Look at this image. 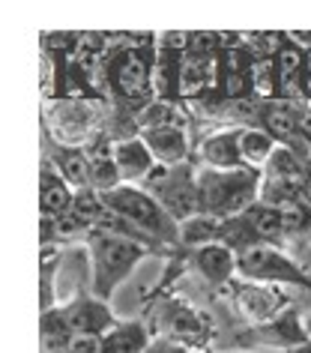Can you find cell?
Instances as JSON below:
<instances>
[{
    "mask_svg": "<svg viewBox=\"0 0 311 353\" xmlns=\"http://www.w3.org/2000/svg\"><path fill=\"white\" fill-rule=\"evenodd\" d=\"M72 213L81 219V222H87V225H99V219L108 213V204L99 201L96 192L84 189V192H78V195L72 198Z\"/></svg>",
    "mask_w": 311,
    "mask_h": 353,
    "instance_id": "obj_22",
    "label": "cell"
},
{
    "mask_svg": "<svg viewBox=\"0 0 311 353\" xmlns=\"http://www.w3.org/2000/svg\"><path fill=\"white\" fill-rule=\"evenodd\" d=\"M117 84L123 96L129 99H141L150 90V75H147V60H141L138 51H126L117 66Z\"/></svg>",
    "mask_w": 311,
    "mask_h": 353,
    "instance_id": "obj_11",
    "label": "cell"
},
{
    "mask_svg": "<svg viewBox=\"0 0 311 353\" xmlns=\"http://www.w3.org/2000/svg\"><path fill=\"white\" fill-rule=\"evenodd\" d=\"M194 263H198V270L210 281H225V279H230V272L237 270L234 252H230L228 245H219V243H210V245H203V249H198Z\"/></svg>",
    "mask_w": 311,
    "mask_h": 353,
    "instance_id": "obj_12",
    "label": "cell"
},
{
    "mask_svg": "<svg viewBox=\"0 0 311 353\" xmlns=\"http://www.w3.org/2000/svg\"><path fill=\"white\" fill-rule=\"evenodd\" d=\"M102 201L108 204L111 213H117L120 219H129V222L141 225L150 234H168V231H174L171 222H168V216H165V210L159 207L156 201L147 195V192H141V189L120 186V189L108 192V195H102Z\"/></svg>",
    "mask_w": 311,
    "mask_h": 353,
    "instance_id": "obj_3",
    "label": "cell"
},
{
    "mask_svg": "<svg viewBox=\"0 0 311 353\" xmlns=\"http://www.w3.org/2000/svg\"><path fill=\"white\" fill-rule=\"evenodd\" d=\"M63 321H66L72 335H96V339H102V335H108L114 330V317L99 299L72 303L63 312Z\"/></svg>",
    "mask_w": 311,
    "mask_h": 353,
    "instance_id": "obj_5",
    "label": "cell"
},
{
    "mask_svg": "<svg viewBox=\"0 0 311 353\" xmlns=\"http://www.w3.org/2000/svg\"><path fill=\"white\" fill-rule=\"evenodd\" d=\"M111 156H114V165H117L120 176L129 183H138L156 171V159L150 153V147L144 144V138L120 141V144L111 147Z\"/></svg>",
    "mask_w": 311,
    "mask_h": 353,
    "instance_id": "obj_6",
    "label": "cell"
},
{
    "mask_svg": "<svg viewBox=\"0 0 311 353\" xmlns=\"http://www.w3.org/2000/svg\"><path fill=\"white\" fill-rule=\"evenodd\" d=\"M293 353H311V344H299V347L293 350Z\"/></svg>",
    "mask_w": 311,
    "mask_h": 353,
    "instance_id": "obj_35",
    "label": "cell"
},
{
    "mask_svg": "<svg viewBox=\"0 0 311 353\" xmlns=\"http://www.w3.org/2000/svg\"><path fill=\"white\" fill-rule=\"evenodd\" d=\"M90 159V183L96 189L102 192V195H108V192L114 189H120V171H117V165H114V156H87Z\"/></svg>",
    "mask_w": 311,
    "mask_h": 353,
    "instance_id": "obj_19",
    "label": "cell"
},
{
    "mask_svg": "<svg viewBox=\"0 0 311 353\" xmlns=\"http://www.w3.org/2000/svg\"><path fill=\"white\" fill-rule=\"evenodd\" d=\"M239 138H243L239 129H228V132H219V135H210L201 144V156L207 159L212 168H219V171H234V168L243 165Z\"/></svg>",
    "mask_w": 311,
    "mask_h": 353,
    "instance_id": "obj_7",
    "label": "cell"
},
{
    "mask_svg": "<svg viewBox=\"0 0 311 353\" xmlns=\"http://www.w3.org/2000/svg\"><path fill=\"white\" fill-rule=\"evenodd\" d=\"M212 81V60L207 57H189L180 63V93L194 96Z\"/></svg>",
    "mask_w": 311,
    "mask_h": 353,
    "instance_id": "obj_17",
    "label": "cell"
},
{
    "mask_svg": "<svg viewBox=\"0 0 311 353\" xmlns=\"http://www.w3.org/2000/svg\"><path fill=\"white\" fill-rule=\"evenodd\" d=\"M252 84L257 93L263 96H272L275 90H279V69H275V60H254L252 66Z\"/></svg>",
    "mask_w": 311,
    "mask_h": 353,
    "instance_id": "obj_24",
    "label": "cell"
},
{
    "mask_svg": "<svg viewBox=\"0 0 311 353\" xmlns=\"http://www.w3.org/2000/svg\"><path fill=\"white\" fill-rule=\"evenodd\" d=\"M266 176L270 180H279V183H288V186H297L302 189V183H305V171L299 168V162L293 159L290 150L279 147L270 159V165H266Z\"/></svg>",
    "mask_w": 311,
    "mask_h": 353,
    "instance_id": "obj_18",
    "label": "cell"
},
{
    "mask_svg": "<svg viewBox=\"0 0 311 353\" xmlns=\"http://www.w3.org/2000/svg\"><path fill=\"white\" fill-rule=\"evenodd\" d=\"M302 90L311 96V54L305 57V69H302Z\"/></svg>",
    "mask_w": 311,
    "mask_h": 353,
    "instance_id": "obj_33",
    "label": "cell"
},
{
    "mask_svg": "<svg viewBox=\"0 0 311 353\" xmlns=\"http://www.w3.org/2000/svg\"><path fill=\"white\" fill-rule=\"evenodd\" d=\"M243 216L248 219V225L254 228L257 236H275L284 228L281 225V213L275 207H266V204L263 207H248Z\"/></svg>",
    "mask_w": 311,
    "mask_h": 353,
    "instance_id": "obj_21",
    "label": "cell"
},
{
    "mask_svg": "<svg viewBox=\"0 0 311 353\" xmlns=\"http://www.w3.org/2000/svg\"><path fill=\"white\" fill-rule=\"evenodd\" d=\"M237 270L243 272L245 279L254 281H297V285H311V281L302 276L297 263H290L281 252L270 249V245H252L237 258Z\"/></svg>",
    "mask_w": 311,
    "mask_h": 353,
    "instance_id": "obj_4",
    "label": "cell"
},
{
    "mask_svg": "<svg viewBox=\"0 0 311 353\" xmlns=\"http://www.w3.org/2000/svg\"><path fill=\"white\" fill-rule=\"evenodd\" d=\"M171 330L177 335H183V339H201V330L203 326L198 323V314H192V312H183L180 317H174V326Z\"/></svg>",
    "mask_w": 311,
    "mask_h": 353,
    "instance_id": "obj_27",
    "label": "cell"
},
{
    "mask_svg": "<svg viewBox=\"0 0 311 353\" xmlns=\"http://www.w3.org/2000/svg\"><path fill=\"white\" fill-rule=\"evenodd\" d=\"M54 222H57V234H63V236H72V234L81 231V228H87V222H81V219H78L72 210H69V213H63L60 219H54Z\"/></svg>",
    "mask_w": 311,
    "mask_h": 353,
    "instance_id": "obj_31",
    "label": "cell"
},
{
    "mask_svg": "<svg viewBox=\"0 0 311 353\" xmlns=\"http://www.w3.org/2000/svg\"><path fill=\"white\" fill-rule=\"evenodd\" d=\"M60 168H63V180L69 183V186H75L81 192H84V186H93L90 183V159H87L84 153L66 150L63 159H60Z\"/></svg>",
    "mask_w": 311,
    "mask_h": 353,
    "instance_id": "obj_20",
    "label": "cell"
},
{
    "mask_svg": "<svg viewBox=\"0 0 311 353\" xmlns=\"http://www.w3.org/2000/svg\"><path fill=\"white\" fill-rule=\"evenodd\" d=\"M177 234H180V240H183L185 245H198V249H203V245H210V243L219 240V234H221V219L207 216V213L192 216V219H185V222L177 228Z\"/></svg>",
    "mask_w": 311,
    "mask_h": 353,
    "instance_id": "obj_13",
    "label": "cell"
},
{
    "mask_svg": "<svg viewBox=\"0 0 311 353\" xmlns=\"http://www.w3.org/2000/svg\"><path fill=\"white\" fill-rule=\"evenodd\" d=\"M299 126H302V132H305V135H311V108L299 117Z\"/></svg>",
    "mask_w": 311,
    "mask_h": 353,
    "instance_id": "obj_34",
    "label": "cell"
},
{
    "mask_svg": "<svg viewBox=\"0 0 311 353\" xmlns=\"http://www.w3.org/2000/svg\"><path fill=\"white\" fill-rule=\"evenodd\" d=\"M147 335L141 323H126V326H114V330L102 339L99 353H141Z\"/></svg>",
    "mask_w": 311,
    "mask_h": 353,
    "instance_id": "obj_15",
    "label": "cell"
},
{
    "mask_svg": "<svg viewBox=\"0 0 311 353\" xmlns=\"http://www.w3.org/2000/svg\"><path fill=\"white\" fill-rule=\"evenodd\" d=\"M138 123L147 129H165V126H174V108L165 102H156V105H147L144 111L138 114Z\"/></svg>",
    "mask_w": 311,
    "mask_h": 353,
    "instance_id": "obj_25",
    "label": "cell"
},
{
    "mask_svg": "<svg viewBox=\"0 0 311 353\" xmlns=\"http://www.w3.org/2000/svg\"><path fill=\"white\" fill-rule=\"evenodd\" d=\"M212 48H219V33H192L194 57H207Z\"/></svg>",
    "mask_w": 311,
    "mask_h": 353,
    "instance_id": "obj_30",
    "label": "cell"
},
{
    "mask_svg": "<svg viewBox=\"0 0 311 353\" xmlns=\"http://www.w3.org/2000/svg\"><path fill=\"white\" fill-rule=\"evenodd\" d=\"M221 84H225V96H230V99H239V96H245L254 87L252 72H225Z\"/></svg>",
    "mask_w": 311,
    "mask_h": 353,
    "instance_id": "obj_26",
    "label": "cell"
},
{
    "mask_svg": "<svg viewBox=\"0 0 311 353\" xmlns=\"http://www.w3.org/2000/svg\"><path fill=\"white\" fill-rule=\"evenodd\" d=\"M194 183H198V201L203 213L216 219H234L237 213H245L257 195V176L248 168H234V171L210 168Z\"/></svg>",
    "mask_w": 311,
    "mask_h": 353,
    "instance_id": "obj_1",
    "label": "cell"
},
{
    "mask_svg": "<svg viewBox=\"0 0 311 353\" xmlns=\"http://www.w3.org/2000/svg\"><path fill=\"white\" fill-rule=\"evenodd\" d=\"M263 120H266V129H270V135H279V138L293 135V129L299 126V120L293 117V111L288 108V105H272V108H266Z\"/></svg>",
    "mask_w": 311,
    "mask_h": 353,
    "instance_id": "obj_23",
    "label": "cell"
},
{
    "mask_svg": "<svg viewBox=\"0 0 311 353\" xmlns=\"http://www.w3.org/2000/svg\"><path fill=\"white\" fill-rule=\"evenodd\" d=\"M144 144L159 165H177L185 156V135L180 126H165V129H147Z\"/></svg>",
    "mask_w": 311,
    "mask_h": 353,
    "instance_id": "obj_8",
    "label": "cell"
},
{
    "mask_svg": "<svg viewBox=\"0 0 311 353\" xmlns=\"http://www.w3.org/2000/svg\"><path fill=\"white\" fill-rule=\"evenodd\" d=\"M281 213V225L288 228V231H299L302 225H305V207H299V204H288V207H281L279 210Z\"/></svg>",
    "mask_w": 311,
    "mask_h": 353,
    "instance_id": "obj_28",
    "label": "cell"
},
{
    "mask_svg": "<svg viewBox=\"0 0 311 353\" xmlns=\"http://www.w3.org/2000/svg\"><path fill=\"white\" fill-rule=\"evenodd\" d=\"M99 350H102V339H96V335H72L66 347V353H99Z\"/></svg>",
    "mask_w": 311,
    "mask_h": 353,
    "instance_id": "obj_29",
    "label": "cell"
},
{
    "mask_svg": "<svg viewBox=\"0 0 311 353\" xmlns=\"http://www.w3.org/2000/svg\"><path fill=\"white\" fill-rule=\"evenodd\" d=\"M39 204H42V216L60 219L63 213L72 210V192L63 176H57L54 171H48V165L42 168V189H39Z\"/></svg>",
    "mask_w": 311,
    "mask_h": 353,
    "instance_id": "obj_10",
    "label": "cell"
},
{
    "mask_svg": "<svg viewBox=\"0 0 311 353\" xmlns=\"http://www.w3.org/2000/svg\"><path fill=\"white\" fill-rule=\"evenodd\" d=\"M141 258V245L132 243L129 236L111 234V231H96L93 234V261H96V288L102 296L111 294V288L135 267Z\"/></svg>",
    "mask_w": 311,
    "mask_h": 353,
    "instance_id": "obj_2",
    "label": "cell"
},
{
    "mask_svg": "<svg viewBox=\"0 0 311 353\" xmlns=\"http://www.w3.org/2000/svg\"><path fill=\"white\" fill-rule=\"evenodd\" d=\"M162 204H165V213L174 216L177 222H185V219L198 216L194 210L201 207L198 201V183L194 180H171L162 192Z\"/></svg>",
    "mask_w": 311,
    "mask_h": 353,
    "instance_id": "obj_9",
    "label": "cell"
},
{
    "mask_svg": "<svg viewBox=\"0 0 311 353\" xmlns=\"http://www.w3.org/2000/svg\"><path fill=\"white\" fill-rule=\"evenodd\" d=\"M275 69H279V90L284 96L297 93V84H302V69H305V57H302L299 48H281L275 54Z\"/></svg>",
    "mask_w": 311,
    "mask_h": 353,
    "instance_id": "obj_14",
    "label": "cell"
},
{
    "mask_svg": "<svg viewBox=\"0 0 311 353\" xmlns=\"http://www.w3.org/2000/svg\"><path fill=\"white\" fill-rule=\"evenodd\" d=\"M275 150H279V147H275L272 135H266V132L245 129L243 138H239V153H243V162L252 165V168L270 165V159H272Z\"/></svg>",
    "mask_w": 311,
    "mask_h": 353,
    "instance_id": "obj_16",
    "label": "cell"
},
{
    "mask_svg": "<svg viewBox=\"0 0 311 353\" xmlns=\"http://www.w3.org/2000/svg\"><path fill=\"white\" fill-rule=\"evenodd\" d=\"M162 46L168 48V51H183L185 46H192V33H165L162 37Z\"/></svg>",
    "mask_w": 311,
    "mask_h": 353,
    "instance_id": "obj_32",
    "label": "cell"
}]
</instances>
